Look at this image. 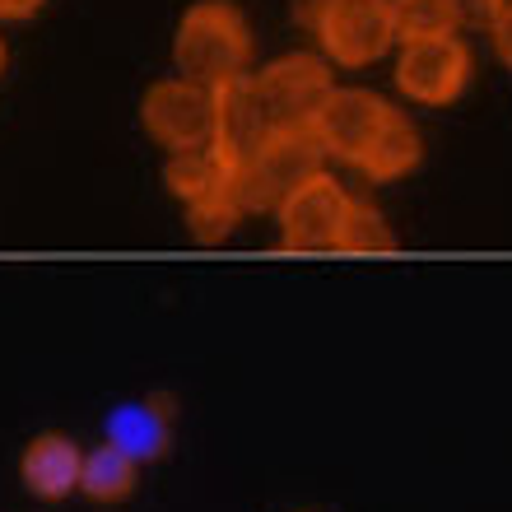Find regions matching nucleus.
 <instances>
[{
	"label": "nucleus",
	"mask_w": 512,
	"mask_h": 512,
	"mask_svg": "<svg viewBox=\"0 0 512 512\" xmlns=\"http://www.w3.org/2000/svg\"><path fill=\"white\" fill-rule=\"evenodd\" d=\"M452 10H457V24L466 28H494L508 0H452Z\"/></svg>",
	"instance_id": "16"
},
{
	"label": "nucleus",
	"mask_w": 512,
	"mask_h": 512,
	"mask_svg": "<svg viewBox=\"0 0 512 512\" xmlns=\"http://www.w3.org/2000/svg\"><path fill=\"white\" fill-rule=\"evenodd\" d=\"M0 75H5V38H0Z\"/></svg>",
	"instance_id": "19"
},
{
	"label": "nucleus",
	"mask_w": 512,
	"mask_h": 512,
	"mask_svg": "<svg viewBox=\"0 0 512 512\" xmlns=\"http://www.w3.org/2000/svg\"><path fill=\"white\" fill-rule=\"evenodd\" d=\"M391 28L396 42H424V38H447L457 33V10L452 0H391Z\"/></svg>",
	"instance_id": "13"
},
{
	"label": "nucleus",
	"mask_w": 512,
	"mask_h": 512,
	"mask_svg": "<svg viewBox=\"0 0 512 512\" xmlns=\"http://www.w3.org/2000/svg\"><path fill=\"white\" fill-rule=\"evenodd\" d=\"M80 461H84V452L75 447L70 433L47 429L38 438H28L24 457H19V480H24V489L33 499L61 503L80 489Z\"/></svg>",
	"instance_id": "9"
},
{
	"label": "nucleus",
	"mask_w": 512,
	"mask_h": 512,
	"mask_svg": "<svg viewBox=\"0 0 512 512\" xmlns=\"http://www.w3.org/2000/svg\"><path fill=\"white\" fill-rule=\"evenodd\" d=\"M419 159H424L419 131L410 122H401V117H396V122L378 135V145L359 159V173H364L368 182H396V177H405L410 168H419Z\"/></svg>",
	"instance_id": "12"
},
{
	"label": "nucleus",
	"mask_w": 512,
	"mask_h": 512,
	"mask_svg": "<svg viewBox=\"0 0 512 512\" xmlns=\"http://www.w3.org/2000/svg\"><path fill=\"white\" fill-rule=\"evenodd\" d=\"M47 0H0V19H33Z\"/></svg>",
	"instance_id": "18"
},
{
	"label": "nucleus",
	"mask_w": 512,
	"mask_h": 512,
	"mask_svg": "<svg viewBox=\"0 0 512 512\" xmlns=\"http://www.w3.org/2000/svg\"><path fill=\"white\" fill-rule=\"evenodd\" d=\"M489 33H494V52H499V61L512 70V5L499 14V24L489 28Z\"/></svg>",
	"instance_id": "17"
},
{
	"label": "nucleus",
	"mask_w": 512,
	"mask_h": 512,
	"mask_svg": "<svg viewBox=\"0 0 512 512\" xmlns=\"http://www.w3.org/2000/svg\"><path fill=\"white\" fill-rule=\"evenodd\" d=\"M140 122L168 154L224 140V89L196 80H159L149 84L140 103Z\"/></svg>",
	"instance_id": "4"
},
{
	"label": "nucleus",
	"mask_w": 512,
	"mask_h": 512,
	"mask_svg": "<svg viewBox=\"0 0 512 512\" xmlns=\"http://www.w3.org/2000/svg\"><path fill=\"white\" fill-rule=\"evenodd\" d=\"M336 252H359V256L396 252V233H391V224L373 205L350 201L345 219H340V233H336Z\"/></svg>",
	"instance_id": "14"
},
{
	"label": "nucleus",
	"mask_w": 512,
	"mask_h": 512,
	"mask_svg": "<svg viewBox=\"0 0 512 512\" xmlns=\"http://www.w3.org/2000/svg\"><path fill=\"white\" fill-rule=\"evenodd\" d=\"M187 210H191V215H187L191 238H196V243H205V247L224 243V238L238 229V219H243V205L233 201V187L219 191V196H210V201L187 205Z\"/></svg>",
	"instance_id": "15"
},
{
	"label": "nucleus",
	"mask_w": 512,
	"mask_h": 512,
	"mask_svg": "<svg viewBox=\"0 0 512 512\" xmlns=\"http://www.w3.org/2000/svg\"><path fill=\"white\" fill-rule=\"evenodd\" d=\"M350 210V196L336 187V177H308L298 191L284 196L280 215V247L284 252H336L340 219Z\"/></svg>",
	"instance_id": "7"
},
{
	"label": "nucleus",
	"mask_w": 512,
	"mask_h": 512,
	"mask_svg": "<svg viewBox=\"0 0 512 512\" xmlns=\"http://www.w3.org/2000/svg\"><path fill=\"white\" fill-rule=\"evenodd\" d=\"M173 396H145V401H122L112 405L108 415V443L122 447L135 466H149V461H163L168 447H173Z\"/></svg>",
	"instance_id": "8"
},
{
	"label": "nucleus",
	"mask_w": 512,
	"mask_h": 512,
	"mask_svg": "<svg viewBox=\"0 0 512 512\" xmlns=\"http://www.w3.org/2000/svg\"><path fill=\"white\" fill-rule=\"evenodd\" d=\"M396 122V108H387L378 94H368V89H331L317 112V140H322L326 159H340V163H354L364 159L368 149L378 145V135Z\"/></svg>",
	"instance_id": "6"
},
{
	"label": "nucleus",
	"mask_w": 512,
	"mask_h": 512,
	"mask_svg": "<svg viewBox=\"0 0 512 512\" xmlns=\"http://www.w3.org/2000/svg\"><path fill=\"white\" fill-rule=\"evenodd\" d=\"M173 61L182 70V80L210 84V89H229V84L247 80L252 66V28H247L243 10L229 0H201L182 14L173 38Z\"/></svg>",
	"instance_id": "1"
},
{
	"label": "nucleus",
	"mask_w": 512,
	"mask_h": 512,
	"mask_svg": "<svg viewBox=\"0 0 512 512\" xmlns=\"http://www.w3.org/2000/svg\"><path fill=\"white\" fill-rule=\"evenodd\" d=\"M135 485H140V466L126 457L122 447L98 443L94 452H84V461H80V494L89 503H103V508L126 503L135 494Z\"/></svg>",
	"instance_id": "11"
},
{
	"label": "nucleus",
	"mask_w": 512,
	"mask_h": 512,
	"mask_svg": "<svg viewBox=\"0 0 512 512\" xmlns=\"http://www.w3.org/2000/svg\"><path fill=\"white\" fill-rule=\"evenodd\" d=\"M471 80V52L461 38H424L405 42L401 61H396V89L405 98H415L424 108H447L457 103L461 89Z\"/></svg>",
	"instance_id": "5"
},
{
	"label": "nucleus",
	"mask_w": 512,
	"mask_h": 512,
	"mask_svg": "<svg viewBox=\"0 0 512 512\" xmlns=\"http://www.w3.org/2000/svg\"><path fill=\"white\" fill-rule=\"evenodd\" d=\"M233 173H238V154H233L224 140L215 145H196V149H177L163 163V187L173 191L177 201H210L219 191L233 187Z\"/></svg>",
	"instance_id": "10"
},
{
	"label": "nucleus",
	"mask_w": 512,
	"mask_h": 512,
	"mask_svg": "<svg viewBox=\"0 0 512 512\" xmlns=\"http://www.w3.org/2000/svg\"><path fill=\"white\" fill-rule=\"evenodd\" d=\"M298 19L312 28L317 47L336 66H373L396 42L391 0H303Z\"/></svg>",
	"instance_id": "3"
},
{
	"label": "nucleus",
	"mask_w": 512,
	"mask_h": 512,
	"mask_svg": "<svg viewBox=\"0 0 512 512\" xmlns=\"http://www.w3.org/2000/svg\"><path fill=\"white\" fill-rule=\"evenodd\" d=\"M322 163H326V149H322V140H317L312 126L275 131L238 159V173H233V201L243 205V215L280 210L289 191H298L308 177L322 173Z\"/></svg>",
	"instance_id": "2"
}]
</instances>
